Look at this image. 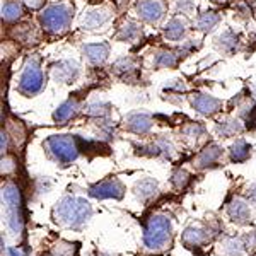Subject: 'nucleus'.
<instances>
[{
    "mask_svg": "<svg viewBox=\"0 0 256 256\" xmlns=\"http://www.w3.org/2000/svg\"><path fill=\"white\" fill-rule=\"evenodd\" d=\"M248 195H250L251 200L256 202V184H251L250 190H248Z\"/></svg>",
    "mask_w": 256,
    "mask_h": 256,
    "instance_id": "nucleus-37",
    "label": "nucleus"
},
{
    "mask_svg": "<svg viewBox=\"0 0 256 256\" xmlns=\"http://www.w3.org/2000/svg\"><path fill=\"white\" fill-rule=\"evenodd\" d=\"M140 34H142V31H140L138 24L126 22V24H123V26L120 28V32H118L116 38L122 40V41H134V40H137Z\"/></svg>",
    "mask_w": 256,
    "mask_h": 256,
    "instance_id": "nucleus-24",
    "label": "nucleus"
},
{
    "mask_svg": "<svg viewBox=\"0 0 256 256\" xmlns=\"http://www.w3.org/2000/svg\"><path fill=\"white\" fill-rule=\"evenodd\" d=\"M84 111L89 116H106V114L110 113V104H106V102H102V101H94V102H89L84 108Z\"/></svg>",
    "mask_w": 256,
    "mask_h": 256,
    "instance_id": "nucleus-29",
    "label": "nucleus"
},
{
    "mask_svg": "<svg viewBox=\"0 0 256 256\" xmlns=\"http://www.w3.org/2000/svg\"><path fill=\"white\" fill-rule=\"evenodd\" d=\"M188 178H190V174L186 171H183V169H178V171L174 172V176H172V183H174L178 188H181V186H184V184H186Z\"/></svg>",
    "mask_w": 256,
    "mask_h": 256,
    "instance_id": "nucleus-31",
    "label": "nucleus"
},
{
    "mask_svg": "<svg viewBox=\"0 0 256 256\" xmlns=\"http://www.w3.org/2000/svg\"><path fill=\"white\" fill-rule=\"evenodd\" d=\"M192 104L198 113L202 114H216L217 111L222 108V101L214 96H207V94H195L192 99Z\"/></svg>",
    "mask_w": 256,
    "mask_h": 256,
    "instance_id": "nucleus-10",
    "label": "nucleus"
},
{
    "mask_svg": "<svg viewBox=\"0 0 256 256\" xmlns=\"http://www.w3.org/2000/svg\"><path fill=\"white\" fill-rule=\"evenodd\" d=\"M7 253H9V256H26V253L22 250H19V248H10Z\"/></svg>",
    "mask_w": 256,
    "mask_h": 256,
    "instance_id": "nucleus-36",
    "label": "nucleus"
},
{
    "mask_svg": "<svg viewBox=\"0 0 256 256\" xmlns=\"http://www.w3.org/2000/svg\"><path fill=\"white\" fill-rule=\"evenodd\" d=\"M184 32H186V24H184V20H181L180 18H172L168 22L166 30H164V36L171 41H178L183 38Z\"/></svg>",
    "mask_w": 256,
    "mask_h": 256,
    "instance_id": "nucleus-17",
    "label": "nucleus"
},
{
    "mask_svg": "<svg viewBox=\"0 0 256 256\" xmlns=\"http://www.w3.org/2000/svg\"><path fill=\"white\" fill-rule=\"evenodd\" d=\"M224 253L227 256H241L242 251H244V246L242 244L241 239H236V238H227L224 241Z\"/></svg>",
    "mask_w": 256,
    "mask_h": 256,
    "instance_id": "nucleus-26",
    "label": "nucleus"
},
{
    "mask_svg": "<svg viewBox=\"0 0 256 256\" xmlns=\"http://www.w3.org/2000/svg\"><path fill=\"white\" fill-rule=\"evenodd\" d=\"M214 2H226V0H214Z\"/></svg>",
    "mask_w": 256,
    "mask_h": 256,
    "instance_id": "nucleus-38",
    "label": "nucleus"
},
{
    "mask_svg": "<svg viewBox=\"0 0 256 256\" xmlns=\"http://www.w3.org/2000/svg\"><path fill=\"white\" fill-rule=\"evenodd\" d=\"M178 60H180V56H178L174 52H160L158 53V56H156L154 64H156V67H160V68H171L178 64Z\"/></svg>",
    "mask_w": 256,
    "mask_h": 256,
    "instance_id": "nucleus-25",
    "label": "nucleus"
},
{
    "mask_svg": "<svg viewBox=\"0 0 256 256\" xmlns=\"http://www.w3.org/2000/svg\"><path fill=\"white\" fill-rule=\"evenodd\" d=\"M220 156H222L220 147L208 146L205 150H202V154L196 158V166L198 168H207V166H210V164H216Z\"/></svg>",
    "mask_w": 256,
    "mask_h": 256,
    "instance_id": "nucleus-18",
    "label": "nucleus"
},
{
    "mask_svg": "<svg viewBox=\"0 0 256 256\" xmlns=\"http://www.w3.org/2000/svg\"><path fill=\"white\" fill-rule=\"evenodd\" d=\"M72 20V9L67 4H55V6H48L46 9L40 14V22L48 32L52 34H58L64 32L70 26Z\"/></svg>",
    "mask_w": 256,
    "mask_h": 256,
    "instance_id": "nucleus-3",
    "label": "nucleus"
},
{
    "mask_svg": "<svg viewBox=\"0 0 256 256\" xmlns=\"http://www.w3.org/2000/svg\"><path fill=\"white\" fill-rule=\"evenodd\" d=\"M43 84H44V76L38 60H30L26 67H24L22 76H20L19 90L22 94H26V96H32V94H38L43 89Z\"/></svg>",
    "mask_w": 256,
    "mask_h": 256,
    "instance_id": "nucleus-6",
    "label": "nucleus"
},
{
    "mask_svg": "<svg viewBox=\"0 0 256 256\" xmlns=\"http://www.w3.org/2000/svg\"><path fill=\"white\" fill-rule=\"evenodd\" d=\"M218 20H220V16H218L217 12H204V14L196 19V28L204 32L212 31L218 24Z\"/></svg>",
    "mask_w": 256,
    "mask_h": 256,
    "instance_id": "nucleus-21",
    "label": "nucleus"
},
{
    "mask_svg": "<svg viewBox=\"0 0 256 256\" xmlns=\"http://www.w3.org/2000/svg\"><path fill=\"white\" fill-rule=\"evenodd\" d=\"M220 48L224 50V52H234V50H238L239 46V41H238V36L234 34L232 31H226L224 34H220Z\"/></svg>",
    "mask_w": 256,
    "mask_h": 256,
    "instance_id": "nucleus-28",
    "label": "nucleus"
},
{
    "mask_svg": "<svg viewBox=\"0 0 256 256\" xmlns=\"http://www.w3.org/2000/svg\"><path fill=\"white\" fill-rule=\"evenodd\" d=\"M2 204L6 208V220L7 226L16 234L22 229V214H20V193L16 184L7 183L2 190Z\"/></svg>",
    "mask_w": 256,
    "mask_h": 256,
    "instance_id": "nucleus-5",
    "label": "nucleus"
},
{
    "mask_svg": "<svg viewBox=\"0 0 256 256\" xmlns=\"http://www.w3.org/2000/svg\"><path fill=\"white\" fill-rule=\"evenodd\" d=\"M217 130L222 137H232V135L241 132V123L236 122V120H227V122L220 123V125L217 126Z\"/></svg>",
    "mask_w": 256,
    "mask_h": 256,
    "instance_id": "nucleus-27",
    "label": "nucleus"
},
{
    "mask_svg": "<svg viewBox=\"0 0 256 256\" xmlns=\"http://www.w3.org/2000/svg\"><path fill=\"white\" fill-rule=\"evenodd\" d=\"M52 256H74V248L72 244H56L55 248L52 250Z\"/></svg>",
    "mask_w": 256,
    "mask_h": 256,
    "instance_id": "nucleus-30",
    "label": "nucleus"
},
{
    "mask_svg": "<svg viewBox=\"0 0 256 256\" xmlns=\"http://www.w3.org/2000/svg\"><path fill=\"white\" fill-rule=\"evenodd\" d=\"M110 16L111 14L108 9H94L88 12V16L82 20V26L86 30H96V28H101L104 22H108Z\"/></svg>",
    "mask_w": 256,
    "mask_h": 256,
    "instance_id": "nucleus-15",
    "label": "nucleus"
},
{
    "mask_svg": "<svg viewBox=\"0 0 256 256\" xmlns=\"http://www.w3.org/2000/svg\"><path fill=\"white\" fill-rule=\"evenodd\" d=\"M22 16V6L18 0H7L2 6V18L7 22H14Z\"/></svg>",
    "mask_w": 256,
    "mask_h": 256,
    "instance_id": "nucleus-20",
    "label": "nucleus"
},
{
    "mask_svg": "<svg viewBox=\"0 0 256 256\" xmlns=\"http://www.w3.org/2000/svg\"><path fill=\"white\" fill-rule=\"evenodd\" d=\"M7 148H9V135L2 132V154L7 152Z\"/></svg>",
    "mask_w": 256,
    "mask_h": 256,
    "instance_id": "nucleus-35",
    "label": "nucleus"
},
{
    "mask_svg": "<svg viewBox=\"0 0 256 256\" xmlns=\"http://www.w3.org/2000/svg\"><path fill=\"white\" fill-rule=\"evenodd\" d=\"M84 55L88 56V60L92 65H101L104 64V60L110 55V44L108 43H94V44H86Z\"/></svg>",
    "mask_w": 256,
    "mask_h": 256,
    "instance_id": "nucleus-12",
    "label": "nucleus"
},
{
    "mask_svg": "<svg viewBox=\"0 0 256 256\" xmlns=\"http://www.w3.org/2000/svg\"><path fill=\"white\" fill-rule=\"evenodd\" d=\"M113 70L122 77H130L137 70V62L134 58H122L113 65Z\"/></svg>",
    "mask_w": 256,
    "mask_h": 256,
    "instance_id": "nucleus-23",
    "label": "nucleus"
},
{
    "mask_svg": "<svg viewBox=\"0 0 256 256\" xmlns=\"http://www.w3.org/2000/svg\"><path fill=\"white\" fill-rule=\"evenodd\" d=\"M24 4H28V6L31 7V9H40L41 6H43L44 0H22Z\"/></svg>",
    "mask_w": 256,
    "mask_h": 256,
    "instance_id": "nucleus-34",
    "label": "nucleus"
},
{
    "mask_svg": "<svg viewBox=\"0 0 256 256\" xmlns=\"http://www.w3.org/2000/svg\"><path fill=\"white\" fill-rule=\"evenodd\" d=\"M227 214H229V217L236 224H246L251 216L250 207H248V204L244 200H241V198H236V200L230 202L229 207H227Z\"/></svg>",
    "mask_w": 256,
    "mask_h": 256,
    "instance_id": "nucleus-13",
    "label": "nucleus"
},
{
    "mask_svg": "<svg viewBox=\"0 0 256 256\" xmlns=\"http://www.w3.org/2000/svg\"><path fill=\"white\" fill-rule=\"evenodd\" d=\"M156 193H158V181L150 180V178H146V180L138 181V183L135 184V195H137L140 202L150 200Z\"/></svg>",
    "mask_w": 256,
    "mask_h": 256,
    "instance_id": "nucleus-16",
    "label": "nucleus"
},
{
    "mask_svg": "<svg viewBox=\"0 0 256 256\" xmlns=\"http://www.w3.org/2000/svg\"><path fill=\"white\" fill-rule=\"evenodd\" d=\"M44 146L50 156L62 164H70L72 160H76L80 150L79 144L72 135H53L44 142Z\"/></svg>",
    "mask_w": 256,
    "mask_h": 256,
    "instance_id": "nucleus-4",
    "label": "nucleus"
},
{
    "mask_svg": "<svg viewBox=\"0 0 256 256\" xmlns=\"http://www.w3.org/2000/svg\"><path fill=\"white\" fill-rule=\"evenodd\" d=\"M172 238V226L169 217L158 214V216H152L147 220L146 230H144V242L148 250H164Z\"/></svg>",
    "mask_w": 256,
    "mask_h": 256,
    "instance_id": "nucleus-2",
    "label": "nucleus"
},
{
    "mask_svg": "<svg viewBox=\"0 0 256 256\" xmlns=\"http://www.w3.org/2000/svg\"><path fill=\"white\" fill-rule=\"evenodd\" d=\"M125 126L135 134H147L152 126V118L146 113H134L126 118Z\"/></svg>",
    "mask_w": 256,
    "mask_h": 256,
    "instance_id": "nucleus-14",
    "label": "nucleus"
},
{
    "mask_svg": "<svg viewBox=\"0 0 256 256\" xmlns=\"http://www.w3.org/2000/svg\"><path fill=\"white\" fill-rule=\"evenodd\" d=\"M77 108H79V104H77L76 99H68V101H65L64 104L56 108V111L53 113V118H55V122H58V123L68 122V120L76 114Z\"/></svg>",
    "mask_w": 256,
    "mask_h": 256,
    "instance_id": "nucleus-19",
    "label": "nucleus"
},
{
    "mask_svg": "<svg viewBox=\"0 0 256 256\" xmlns=\"http://www.w3.org/2000/svg\"><path fill=\"white\" fill-rule=\"evenodd\" d=\"M77 74H79V64L74 60H62L58 64L53 65V68H52L53 79L56 82H60V84H68V82H72L77 77Z\"/></svg>",
    "mask_w": 256,
    "mask_h": 256,
    "instance_id": "nucleus-8",
    "label": "nucleus"
},
{
    "mask_svg": "<svg viewBox=\"0 0 256 256\" xmlns=\"http://www.w3.org/2000/svg\"><path fill=\"white\" fill-rule=\"evenodd\" d=\"M195 9V0H178V10L183 14H190Z\"/></svg>",
    "mask_w": 256,
    "mask_h": 256,
    "instance_id": "nucleus-32",
    "label": "nucleus"
},
{
    "mask_svg": "<svg viewBox=\"0 0 256 256\" xmlns=\"http://www.w3.org/2000/svg\"><path fill=\"white\" fill-rule=\"evenodd\" d=\"M89 195L94 198H99V200H104V198L120 200V198H123V195H125V186H123V183L118 180H106V181H101V183L94 184V186H90Z\"/></svg>",
    "mask_w": 256,
    "mask_h": 256,
    "instance_id": "nucleus-7",
    "label": "nucleus"
},
{
    "mask_svg": "<svg viewBox=\"0 0 256 256\" xmlns=\"http://www.w3.org/2000/svg\"><path fill=\"white\" fill-rule=\"evenodd\" d=\"M184 134L190 135V137H198V135L204 134V126L198 125V123H195V125H192L190 128H186V130H184Z\"/></svg>",
    "mask_w": 256,
    "mask_h": 256,
    "instance_id": "nucleus-33",
    "label": "nucleus"
},
{
    "mask_svg": "<svg viewBox=\"0 0 256 256\" xmlns=\"http://www.w3.org/2000/svg\"><path fill=\"white\" fill-rule=\"evenodd\" d=\"M92 217V207L89 202L79 196H64L55 207V218L60 224L80 229L88 224V220Z\"/></svg>",
    "mask_w": 256,
    "mask_h": 256,
    "instance_id": "nucleus-1",
    "label": "nucleus"
},
{
    "mask_svg": "<svg viewBox=\"0 0 256 256\" xmlns=\"http://www.w3.org/2000/svg\"><path fill=\"white\" fill-rule=\"evenodd\" d=\"M250 152H251V147L248 146L244 140H238L232 147H230V159L234 162H242L250 158Z\"/></svg>",
    "mask_w": 256,
    "mask_h": 256,
    "instance_id": "nucleus-22",
    "label": "nucleus"
},
{
    "mask_svg": "<svg viewBox=\"0 0 256 256\" xmlns=\"http://www.w3.org/2000/svg\"><path fill=\"white\" fill-rule=\"evenodd\" d=\"M212 238V230L207 229V227H200V226H192L184 230L183 234V241L186 242L188 246H200L204 244L205 241Z\"/></svg>",
    "mask_w": 256,
    "mask_h": 256,
    "instance_id": "nucleus-11",
    "label": "nucleus"
},
{
    "mask_svg": "<svg viewBox=\"0 0 256 256\" xmlns=\"http://www.w3.org/2000/svg\"><path fill=\"white\" fill-rule=\"evenodd\" d=\"M137 12L142 20H146L148 24H154L162 18L164 6L159 0H140L137 6Z\"/></svg>",
    "mask_w": 256,
    "mask_h": 256,
    "instance_id": "nucleus-9",
    "label": "nucleus"
}]
</instances>
